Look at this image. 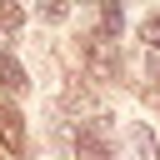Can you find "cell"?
I'll return each mask as SVG.
<instances>
[{"mask_svg": "<svg viewBox=\"0 0 160 160\" xmlns=\"http://www.w3.org/2000/svg\"><path fill=\"white\" fill-rule=\"evenodd\" d=\"M80 55H85V65H90L95 80H115V75H120V55H115V40H110L105 30L85 35V40H80Z\"/></svg>", "mask_w": 160, "mask_h": 160, "instance_id": "cell-1", "label": "cell"}, {"mask_svg": "<svg viewBox=\"0 0 160 160\" xmlns=\"http://www.w3.org/2000/svg\"><path fill=\"white\" fill-rule=\"evenodd\" d=\"M105 135H110V115H95V120H85V125L75 130V150H80L85 160H115Z\"/></svg>", "mask_w": 160, "mask_h": 160, "instance_id": "cell-2", "label": "cell"}, {"mask_svg": "<svg viewBox=\"0 0 160 160\" xmlns=\"http://www.w3.org/2000/svg\"><path fill=\"white\" fill-rule=\"evenodd\" d=\"M125 140H130V155L135 160H160V145H155V135H150L145 120H130L125 125Z\"/></svg>", "mask_w": 160, "mask_h": 160, "instance_id": "cell-3", "label": "cell"}, {"mask_svg": "<svg viewBox=\"0 0 160 160\" xmlns=\"http://www.w3.org/2000/svg\"><path fill=\"white\" fill-rule=\"evenodd\" d=\"M0 145L5 150H25V120H20V110L15 105H0Z\"/></svg>", "mask_w": 160, "mask_h": 160, "instance_id": "cell-4", "label": "cell"}, {"mask_svg": "<svg viewBox=\"0 0 160 160\" xmlns=\"http://www.w3.org/2000/svg\"><path fill=\"white\" fill-rule=\"evenodd\" d=\"M0 85H5V90H10V95H20V90H25V85H30V80H25V70H20V60H15V55H0Z\"/></svg>", "mask_w": 160, "mask_h": 160, "instance_id": "cell-5", "label": "cell"}, {"mask_svg": "<svg viewBox=\"0 0 160 160\" xmlns=\"http://www.w3.org/2000/svg\"><path fill=\"white\" fill-rule=\"evenodd\" d=\"M100 10H105V35H120V20H125V0H100Z\"/></svg>", "mask_w": 160, "mask_h": 160, "instance_id": "cell-6", "label": "cell"}, {"mask_svg": "<svg viewBox=\"0 0 160 160\" xmlns=\"http://www.w3.org/2000/svg\"><path fill=\"white\" fill-rule=\"evenodd\" d=\"M0 25H5V30H20V25H25V10H20L15 0H0Z\"/></svg>", "mask_w": 160, "mask_h": 160, "instance_id": "cell-7", "label": "cell"}, {"mask_svg": "<svg viewBox=\"0 0 160 160\" xmlns=\"http://www.w3.org/2000/svg\"><path fill=\"white\" fill-rule=\"evenodd\" d=\"M140 40H145V45H150V50H160V10H155V15H145V20H140Z\"/></svg>", "mask_w": 160, "mask_h": 160, "instance_id": "cell-8", "label": "cell"}, {"mask_svg": "<svg viewBox=\"0 0 160 160\" xmlns=\"http://www.w3.org/2000/svg\"><path fill=\"white\" fill-rule=\"evenodd\" d=\"M65 10H70L65 0H40V15L45 20H65Z\"/></svg>", "mask_w": 160, "mask_h": 160, "instance_id": "cell-9", "label": "cell"}, {"mask_svg": "<svg viewBox=\"0 0 160 160\" xmlns=\"http://www.w3.org/2000/svg\"><path fill=\"white\" fill-rule=\"evenodd\" d=\"M155 80H160V75H155Z\"/></svg>", "mask_w": 160, "mask_h": 160, "instance_id": "cell-10", "label": "cell"}]
</instances>
